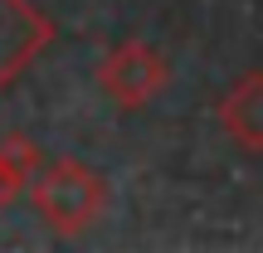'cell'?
Segmentation results:
<instances>
[{
  "label": "cell",
  "mask_w": 263,
  "mask_h": 253,
  "mask_svg": "<svg viewBox=\"0 0 263 253\" xmlns=\"http://www.w3.org/2000/svg\"><path fill=\"white\" fill-rule=\"evenodd\" d=\"M29 200L54 234H83L107 205V180L83 161H49L29 180Z\"/></svg>",
  "instance_id": "6da1fadb"
},
{
  "label": "cell",
  "mask_w": 263,
  "mask_h": 253,
  "mask_svg": "<svg viewBox=\"0 0 263 253\" xmlns=\"http://www.w3.org/2000/svg\"><path fill=\"white\" fill-rule=\"evenodd\" d=\"M49 44V25L25 0H0V88Z\"/></svg>",
  "instance_id": "3957f363"
},
{
  "label": "cell",
  "mask_w": 263,
  "mask_h": 253,
  "mask_svg": "<svg viewBox=\"0 0 263 253\" xmlns=\"http://www.w3.org/2000/svg\"><path fill=\"white\" fill-rule=\"evenodd\" d=\"M219 127L234 146L263 151V73H244L219 98Z\"/></svg>",
  "instance_id": "277c9868"
},
{
  "label": "cell",
  "mask_w": 263,
  "mask_h": 253,
  "mask_svg": "<svg viewBox=\"0 0 263 253\" xmlns=\"http://www.w3.org/2000/svg\"><path fill=\"white\" fill-rule=\"evenodd\" d=\"M166 78H171L166 59H161L151 44L132 39V44H122V49L107 54L98 83H103V93L112 98L117 107H141V103H151V98L166 88Z\"/></svg>",
  "instance_id": "7a4b0ae2"
},
{
  "label": "cell",
  "mask_w": 263,
  "mask_h": 253,
  "mask_svg": "<svg viewBox=\"0 0 263 253\" xmlns=\"http://www.w3.org/2000/svg\"><path fill=\"white\" fill-rule=\"evenodd\" d=\"M20 185H25V170H20V166H10V156L0 151V209H5L10 200L20 195Z\"/></svg>",
  "instance_id": "5b68a950"
}]
</instances>
